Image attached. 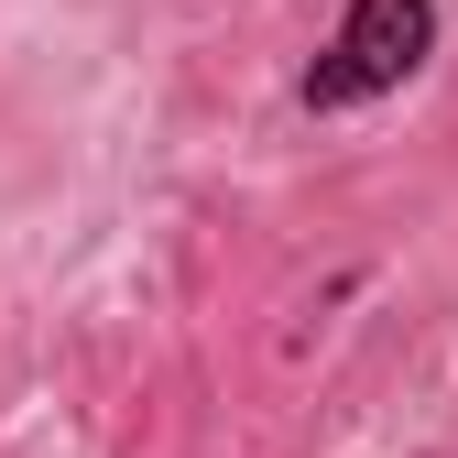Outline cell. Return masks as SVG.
I'll return each instance as SVG.
<instances>
[{
	"label": "cell",
	"instance_id": "cell-1",
	"mask_svg": "<svg viewBox=\"0 0 458 458\" xmlns=\"http://www.w3.org/2000/svg\"><path fill=\"white\" fill-rule=\"evenodd\" d=\"M437 55V0H350L327 33V55L295 77L306 109H360V98H393L415 66Z\"/></svg>",
	"mask_w": 458,
	"mask_h": 458
}]
</instances>
